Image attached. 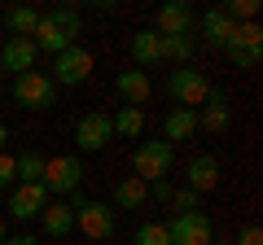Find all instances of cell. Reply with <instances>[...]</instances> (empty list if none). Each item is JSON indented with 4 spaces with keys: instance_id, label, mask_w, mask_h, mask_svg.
Segmentation results:
<instances>
[{
    "instance_id": "1",
    "label": "cell",
    "mask_w": 263,
    "mask_h": 245,
    "mask_svg": "<svg viewBox=\"0 0 263 245\" xmlns=\"http://www.w3.org/2000/svg\"><path fill=\"white\" fill-rule=\"evenodd\" d=\"M79 31H84V18L79 9H53V13H40V27L31 35V44L40 53H66L70 44H79Z\"/></svg>"
},
{
    "instance_id": "2",
    "label": "cell",
    "mask_w": 263,
    "mask_h": 245,
    "mask_svg": "<svg viewBox=\"0 0 263 245\" xmlns=\"http://www.w3.org/2000/svg\"><path fill=\"white\" fill-rule=\"evenodd\" d=\"M171 162H176V145L167 140H141L132 149V171L141 184H154V179H167Z\"/></svg>"
},
{
    "instance_id": "3",
    "label": "cell",
    "mask_w": 263,
    "mask_h": 245,
    "mask_svg": "<svg viewBox=\"0 0 263 245\" xmlns=\"http://www.w3.org/2000/svg\"><path fill=\"white\" fill-rule=\"evenodd\" d=\"M92 66H97L92 48H84V44H70L66 53H57V57H53V70H48V79H53L57 88H79V84H88Z\"/></svg>"
},
{
    "instance_id": "4",
    "label": "cell",
    "mask_w": 263,
    "mask_h": 245,
    "mask_svg": "<svg viewBox=\"0 0 263 245\" xmlns=\"http://www.w3.org/2000/svg\"><path fill=\"white\" fill-rule=\"evenodd\" d=\"M48 189V197H70V193H79V184H84V162L75 158V153H57V158H44V179H40Z\"/></svg>"
},
{
    "instance_id": "5",
    "label": "cell",
    "mask_w": 263,
    "mask_h": 245,
    "mask_svg": "<svg viewBox=\"0 0 263 245\" xmlns=\"http://www.w3.org/2000/svg\"><path fill=\"white\" fill-rule=\"evenodd\" d=\"M119 210L110 206V201H97V197H84L75 206V228L88 236V241H110L114 236V228H119Z\"/></svg>"
},
{
    "instance_id": "6",
    "label": "cell",
    "mask_w": 263,
    "mask_h": 245,
    "mask_svg": "<svg viewBox=\"0 0 263 245\" xmlns=\"http://www.w3.org/2000/svg\"><path fill=\"white\" fill-rule=\"evenodd\" d=\"M13 101L22 105V110H53L57 105V84L44 75V70H27V75L13 79Z\"/></svg>"
},
{
    "instance_id": "7",
    "label": "cell",
    "mask_w": 263,
    "mask_h": 245,
    "mask_svg": "<svg viewBox=\"0 0 263 245\" xmlns=\"http://www.w3.org/2000/svg\"><path fill=\"white\" fill-rule=\"evenodd\" d=\"M167 92H171V101H176V105L197 110V105L211 96V79L202 75L197 66H180V70H171V75H167Z\"/></svg>"
},
{
    "instance_id": "8",
    "label": "cell",
    "mask_w": 263,
    "mask_h": 245,
    "mask_svg": "<svg viewBox=\"0 0 263 245\" xmlns=\"http://www.w3.org/2000/svg\"><path fill=\"white\" fill-rule=\"evenodd\" d=\"M167 236H171V245H211L215 228H211V219L202 210H184V215H176L167 223Z\"/></svg>"
},
{
    "instance_id": "9",
    "label": "cell",
    "mask_w": 263,
    "mask_h": 245,
    "mask_svg": "<svg viewBox=\"0 0 263 245\" xmlns=\"http://www.w3.org/2000/svg\"><path fill=\"white\" fill-rule=\"evenodd\" d=\"M110 140H114V122H110V114H105V110H88L84 118L75 122V145H79L84 153L105 149Z\"/></svg>"
},
{
    "instance_id": "10",
    "label": "cell",
    "mask_w": 263,
    "mask_h": 245,
    "mask_svg": "<svg viewBox=\"0 0 263 245\" xmlns=\"http://www.w3.org/2000/svg\"><path fill=\"white\" fill-rule=\"evenodd\" d=\"M35 62H40V48L31 44V39L9 35L5 44H0V70H13V79L27 75V70H35Z\"/></svg>"
},
{
    "instance_id": "11",
    "label": "cell",
    "mask_w": 263,
    "mask_h": 245,
    "mask_svg": "<svg viewBox=\"0 0 263 245\" xmlns=\"http://www.w3.org/2000/svg\"><path fill=\"white\" fill-rule=\"evenodd\" d=\"M48 201H53V197H48L44 184H18V189L9 193V215L27 223V219H40V210H44Z\"/></svg>"
},
{
    "instance_id": "12",
    "label": "cell",
    "mask_w": 263,
    "mask_h": 245,
    "mask_svg": "<svg viewBox=\"0 0 263 245\" xmlns=\"http://www.w3.org/2000/svg\"><path fill=\"white\" fill-rule=\"evenodd\" d=\"M197 127L211 136H224L228 132V92L224 88H211V96L202 101V110H197Z\"/></svg>"
},
{
    "instance_id": "13",
    "label": "cell",
    "mask_w": 263,
    "mask_h": 245,
    "mask_svg": "<svg viewBox=\"0 0 263 245\" xmlns=\"http://www.w3.org/2000/svg\"><path fill=\"white\" fill-rule=\"evenodd\" d=\"M114 92L123 96V105H136V110H141V105L149 101L154 84H149V75H145V70L127 66V70H119V79H114Z\"/></svg>"
},
{
    "instance_id": "14",
    "label": "cell",
    "mask_w": 263,
    "mask_h": 245,
    "mask_svg": "<svg viewBox=\"0 0 263 245\" xmlns=\"http://www.w3.org/2000/svg\"><path fill=\"white\" fill-rule=\"evenodd\" d=\"M184 171H189V184H184V189H193L197 197L211 193V189L219 184V162H215V153H193Z\"/></svg>"
},
{
    "instance_id": "15",
    "label": "cell",
    "mask_w": 263,
    "mask_h": 245,
    "mask_svg": "<svg viewBox=\"0 0 263 245\" xmlns=\"http://www.w3.org/2000/svg\"><path fill=\"white\" fill-rule=\"evenodd\" d=\"M193 18L197 13L189 9L184 0H167V5H162L158 9V35H189V31H193Z\"/></svg>"
},
{
    "instance_id": "16",
    "label": "cell",
    "mask_w": 263,
    "mask_h": 245,
    "mask_svg": "<svg viewBox=\"0 0 263 245\" xmlns=\"http://www.w3.org/2000/svg\"><path fill=\"white\" fill-rule=\"evenodd\" d=\"M132 62H136V70H145V75H149V66L162 62V35L154 27H145V31L132 35Z\"/></svg>"
},
{
    "instance_id": "17",
    "label": "cell",
    "mask_w": 263,
    "mask_h": 245,
    "mask_svg": "<svg viewBox=\"0 0 263 245\" xmlns=\"http://www.w3.org/2000/svg\"><path fill=\"white\" fill-rule=\"evenodd\" d=\"M40 223H44V236H66L70 228H75V206L70 201H48L44 210H40Z\"/></svg>"
},
{
    "instance_id": "18",
    "label": "cell",
    "mask_w": 263,
    "mask_h": 245,
    "mask_svg": "<svg viewBox=\"0 0 263 245\" xmlns=\"http://www.w3.org/2000/svg\"><path fill=\"white\" fill-rule=\"evenodd\" d=\"M193 132H197V110H184V105H176V110L162 118V140H167V145L189 140Z\"/></svg>"
},
{
    "instance_id": "19",
    "label": "cell",
    "mask_w": 263,
    "mask_h": 245,
    "mask_svg": "<svg viewBox=\"0 0 263 245\" xmlns=\"http://www.w3.org/2000/svg\"><path fill=\"white\" fill-rule=\"evenodd\" d=\"M145 201H149V184H141L136 175H127V179H119L110 206H114V210H141Z\"/></svg>"
},
{
    "instance_id": "20",
    "label": "cell",
    "mask_w": 263,
    "mask_h": 245,
    "mask_svg": "<svg viewBox=\"0 0 263 245\" xmlns=\"http://www.w3.org/2000/svg\"><path fill=\"white\" fill-rule=\"evenodd\" d=\"M233 27H237V22H228L224 9H206V13H202V39H206V44H215V48H228Z\"/></svg>"
},
{
    "instance_id": "21",
    "label": "cell",
    "mask_w": 263,
    "mask_h": 245,
    "mask_svg": "<svg viewBox=\"0 0 263 245\" xmlns=\"http://www.w3.org/2000/svg\"><path fill=\"white\" fill-rule=\"evenodd\" d=\"M114 122V136H123V140H136V136L145 132V110H136V105H123L119 114H110Z\"/></svg>"
},
{
    "instance_id": "22",
    "label": "cell",
    "mask_w": 263,
    "mask_h": 245,
    "mask_svg": "<svg viewBox=\"0 0 263 245\" xmlns=\"http://www.w3.org/2000/svg\"><path fill=\"white\" fill-rule=\"evenodd\" d=\"M5 27H9V35L31 39V35H35V27H40V13L31 9V5H18V9H9V13H5Z\"/></svg>"
},
{
    "instance_id": "23",
    "label": "cell",
    "mask_w": 263,
    "mask_h": 245,
    "mask_svg": "<svg viewBox=\"0 0 263 245\" xmlns=\"http://www.w3.org/2000/svg\"><path fill=\"white\" fill-rule=\"evenodd\" d=\"M197 53V35H162V62H180V66H189Z\"/></svg>"
},
{
    "instance_id": "24",
    "label": "cell",
    "mask_w": 263,
    "mask_h": 245,
    "mask_svg": "<svg viewBox=\"0 0 263 245\" xmlns=\"http://www.w3.org/2000/svg\"><path fill=\"white\" fill-rule=\"evenodd\" d=\"M13 171H18L22 184H40V179H44V153H40V149L18 153V158H13Z\"/></svg>"
},
{
    "instance_id": "25",
    "label": "cell",
    "mask_w": 263,
    "mask_h": 245,
    "mask_svg": "<svg viewBox=\"0 0 263 245\" xmlns=\"http://www.w3.org/2000/svg\"><path fill=\"white\" fill-rule=\"evenodd\" d=\"M224 53H228V62H233L237 70H254L263 62V44H254V48L250 44H228Z\"/></svg>"
},
{
    "instance_id": "26",
    "label": "cell",
    "mask_w": 263,
    "mask_h": 245,
    "mask_svg": "<svg viewBox=\"0 0 263 245\" xmlns=\"http://www.w3.org/2000/svg\"><path fill=\"white\" fill-rule=\"evenodd\" d=\"M132 245H171V236H167V223H141L136 228V236H132Z\"/></svg>"
},
{
    "instance_id": "27",
    "label": "cell",
    "mask_w": 263,
    "mask_h": 245,
    "mask_svg": "<svg viewBox=\"0 0 263 245\" xmlns=\"http://www.w3.org/2000/svg\"><path fill=\"white\" fill-rule=\"evenodd\" d=\"M228 44H263V31H259V22H237L233 27V39H228Z\"/></svg>"
},
{
    "instance_id": "28",
    "label": "cell",
    "mask_w": 263,
    "mask_h": 245,
    "mask_svg": "<svg viewBox=\"0 0 263 245\" xmlns=\"http://www.w3.org/2000/svg\"><path fill=\"white\" fill-rule=\"evenodd\" d=\"M197 201H202V197H197L193 189H176V193H171V206H176L180 215H184V210H197Z\"/></svg>"
},
{
    "instance_id": "29",
    "label": "cell",
    "mask_w": 263,
    "mask_h": 245,
    "mask_svg": "<svg viewBox=\"0 0 263 245\" xmlns=\"http://www.w3.org/2000/svg\"><path fill=\"white\" fill-rule=\"evenodd\" d=\"M233 245H263V228H259V223H246L241 236H237Z\"/></svg>"
},
{
    "instance_id": "30",
    "label": "cell",
    "mask_w": 263,
    "mask_h": 245,
    "mask_svg": "<svg viewBox=\"0 0 263 245\" xmlns=\"http://www.w3.org/2000/svg\"><path fill=\"white\" fill-rule=\"evenodd\" d=\"M13 179H18V171H13V158H9V153H0V189H9Z\"/></svg>"
},
{
    "instance_id": "31",
    "label": "cell",
    "mask_w": 263,
    "mask_h": 245,
    "mask_svg": "<svg viewBox=\"0 0 263 245\" xmlns=\"http://www.w3.org/2000/svg\"><path fill=\"white\" fill-rule=\"evenodd\" d=\"M171 193H176V189H171V179H154V184H149V197L154 201H171Z\"/></svg>"
},
{
    "instance_id": "32",
    "label": "cell",
    "mask_w": 263,
    "mask_h": 245,
    "mask_svg": "<svg viewBox=\"0 0 263 245\" xmlns=\"http://www.w3.org/2000/svg\"><path fill=\"white\" fill-rule=\"evenodd\" d=\"M5 245H40V236H31V232H22V236H13V241H5Z\"/></svg>"
},
{
    "instance_id": "33",
    "label": "cell",
    "mask_w": 263,
    "mask_h": 245,
    "mask_svg": "<svg viewBox=\"0 0 263 245\" xmlns=\"http://www.w3.org/2000/svg\"><path fill=\"white\" fill-rule=\"evenodd\" d=\"M5 140H9V127H5V122H0V153H5Z\"/></svg>"
},
{
    "instance_id": "34",
    "label": "cell",
    "mask_w": 263,
    "mask_h": 245,
    "mask_svg": "<svg viewBox=\"0 0 263 245\" xmlns=\"http://www.w3.org/2000/svg\"><path fill=\"white\" fill-rule=\"evenodd\" d=\"M5 241H9V236H5V219H0V245H5Z\"/></svg>"
},
{
    "instance_id": "35",
    "label": "cell",
    "mask_w": 263,
    "mask_h": 245,
    "mask_svg": "<svg viewBox=\"0 0 263 245\" xmlns=\"http://www.w3.org/2000/svg\"><path fill=\"white\" fill-rule=\"evenodd\" d=\"M211 245H233V241H211Z\"/></svg>"
}]
</instances>
